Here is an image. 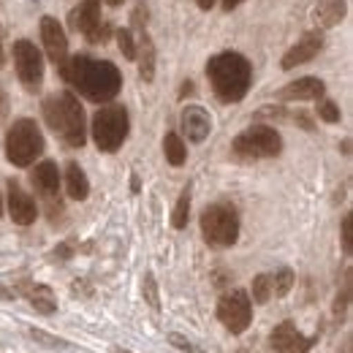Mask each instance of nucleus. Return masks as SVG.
<instances>
[{
    "instance_id": "nucleus-19",
    "label": "nucleus",
    "mask_w": 353,
    "mask_h": 353,
    "mask_svg": "<svg viewBox=\"0 0 353 353\" xmlns=\"http://www.w3.org/2000/svg\"><path fill=\"white\" fill-rule=\"evenodd\" d=\"M136 57H139V77H141L144 82H152V79H155V44H152V39H150L144 30L139 33Z\"/></svg>"
},
{
    "instance_id": "nucleus-31",
    "label": "nucleus",
    "mask_w": 353,
    "mask_h": 353,
    "mask_svg": "<svg viewBox=\"0 0 353 353\" xmlns=\"http://www.w3.org/2000/svg\"><path fill=\"white\" fill-rule=\"evenodd\" d=\"M133 28H136L139 33L147 28V6H144L141 0H139V3H136V8H133Z\"/></svg>"
},
{
    "instance_id": "nucleus-10",
    "label": "nucleus",
    "mask_w": 353,
    "mask_h": 353,
    "mask_svg": "<svg viewBox=\"0 0 353 353\" xmlns=\"http://www.w3.org/2000/svg\"><path fill=\"white\" fill-rule=\"evenodd\" d=\"M30 179H33L39 196L44 199L46 210H49V218L57 221V215L63 212V201H60V172H57V163L41 161V163L33 169Z\"/></svg>"
},
{
    "instance_id": "nucleus-23",
    "label": "nucleus",
    "mask_w": 353,
    "mask_h": 353,
    "mask_svg": "<svg viewBox=\"0 0 353 353\" xmlns=\"http://www.w3.org/2000/svg\"><path fill=\"white\" fill-rule=\"evenodd\" d=\"M294 288V272L288 269V266H283L280 272H274V277H272V294L274 296H288V291Z\"/></svg>"
},
{
    "instance_id": "nucleus-9",
    "label": "nucleus",
    "mask_w": 353,
    "mask_h": 353,
    "mask_svg": "<svg viewBox=\"0 0 353 353\" xmlns=\"http://www.w3.org/2000/svg\"><path fill=\"white\" fill-rule=\"evenodd\" d=\"M14 65H17V77L30 92L41 88L44 82V57L30 41H17L14 44Z\"/></svg>"
},
{
    "instance_id": "nucleus-13",
    "label": "nucleus",
    "mask_w": 353,
    "mask_h": 353,
    "mask_svg": "<svg viewBox=\"0 0 353 353\" xmlns=\"http://www.w3.org/2000/svg\"><path fill=\"white\" fill-rule=\"evenodd\" d=\"M8 215L17 225H33L39 218V207L36 201L19 188V182H8Z\"/></svg>"
},
{
    "instance_id": "nucleus-32",
    "label": "nucleus",
    "mask_w": 353,
    "mask_h": 353,
    "mask_svg": "<svg viewBox=\"0 0 353 353\" xmlns=\"http://www.w3.org/2000/svg\"><path fill=\"white\" fill-rule=\"evenodd\" d=\"M166 340H169V343H172V345H174L176 351L196 353V348H193V343H190V340H185V337H182V334H176V332H172V334H169V337H166Z\"/></svg>"
},
{
    "instance_id": "nucleus-12",
    "label": "nucleus",
    "mask_w": 353,
    "mask_h": 353,
    "mask_svg": "<svg viewBox=\"0 0 353 353\" xmlns=\"http://www.w3.org/2000/svg\"><path fill=\"white\" fill-rule=\"evenodd\" d=\"M41 41H44L46 57L54 63V65H63L68 60V39L60 28V22L54 17H44L41 19Z\"/></svg>"
},
{
    "instance_id": "nucleus-6",
    "label": "nucleus",
    "mask_w": 353,
    "mask_h": 353,
    "mask_svg": "<svg viewBox=\"0 0 353 353\" xmlns=\"http://www.w3.org/2000/svg\"><path fill=\"white\" fill-rule=\"evenodd\" d=\"M201 234L212 248H231L239 239V215L231 204H212L201 212Z\"/></svg>"
},
{
    "instance_id": "nucleus-20",
    "label": "nucleus",
    "mask_w": 353,
    "mask_h": 353,
    "mask_svg": "<svg viewBox=\"0 0 353 353\" xmlns=\"http://www.w3.org/2000/svg\"><path fill=\"white\" fill-rule=\"evenodd\" d=\"M65 190H68V196H71L74 201H85V199L90 196L88 174H85L82 166L74 163V161L65 166Z\"/></svg>"
},
{
    "instance_id": "nucleus-15",
    "label": "nucleus",
    "mask_w": 353,
    "mask_h": 353,
    "mask_svg": "<svg viewBox=\"0 0 353 353\" xmlns=\"http://www.w3.org/2000/svg\"><path fill=\"white\" fill-rule=\"evenodd\" d=\"M321 49H323V36H321V33H305L299 44L291 46V49L285 52V57H283L280 65H283L285 71H291V68H296V65H305V63H310Z\"/></svg>"
},
{
    "instance_id": "nucleus-4",
    "label": "nucleus",
    "mask_w": 353,
    "mask_h": 353,
    "mask_svg": "<svg viewBox=\"0 0 353 353\" xmlns=\"http://www.w3.org/2000/svg\"><path fill=\"white\" fill-rule=\"evenodd\" d=\"M41 152H44V136L39 131L36 120H30V117L14 120V125L6 133V158H8V163L25 169V166L36 163V158Z\"/></svg>"
},
{
    "instance_id": "nucleus-1",
    "label": "nucleus",
    "mask_w": 353,
    "mask_h": 353,
    "mask_svg": "<svg viewBox=\"0 0 353 353\" xmlns=\"http://www.w3.org/2000/svg\"><path fill=\"white\" fill-rule=\"evenodd\" d=\"M57 68H60V77L71 88L79 90V95H85L88 101H95V103L112 101L123 88V77L117 65L109 60H92L88 54H77V57H68Z\"/></svg>"
},
{
    "instance_id": "nucleus-30",
    "label": "nucleus",
    "mask_w": 353,
    "mask_h": 353,
    "mask_svg": "<svg viewBox=\"0 0 353 353\" xmlns=\"http://www.w3.org/2000/svg\"><path fill=\"white\" fill-rule=\"evenodd\" d=\"M351 225H353V215L348 212V215L343 218V250H345V256H351V253H353V231H351Z\"/></svg>"
},
{
    "instance_id": "nucleus-34",
    "label": "nucleus",
    "mask_w": 353,
    "mask_h": 353,
    "mask_svg": "<svg viewBox=\"0 0 353 353\" xmlns=\"http://www.w3.org/2000/svg\"><path fill=\"white\" fill-rule=\"evenodd\" d=\"M291 120H294L296 125H302L305 131H315V125H312V120H310V114H305V112H296V114H291Z\"/></svg>"
},
{
    "instance_id": "nucleus-28",
    "label": "nucleus",
    "mask_w": 353,
    "mask_h": 353,
    "mask_svg": "<svg viewBox=\"0 0 353 353\" xmlns=\"http://www.w3.org/2000/svg\"><path fill=\"white\" fill-rule=\"evenodd\" d=\"M28 334H30V340L41 343V345H46V348H68L65 340H60V337H54V334H49V332H41V329H30Z\"/></svg>"
},
{
    "instance_id": "nucleus-18",
    "label": "nucleus",
    "mask_w": 353,
    "mask_h": 353,
    "mask_svg": "<svg viewBox=\"0 0 353 353\" xmlns=\"http://www.w3.org/2000/svg\"><path fill=\"white\" fill-rule=\"evenodd\" d=\"M345 0H318L315 6V25L318 28H334L345 19Z\"/></svg>"
},
{
    "instance_id": "nucleus-43",
    "label": "nucleus",
    "mask_w": 353,
    "mask_h": 353,
    "mask_svg": "<svg viewBox=\"0 0 353 353\" xmlns=\"http://www.w3.org/2000/svg\"><path fill=\"white\" fill-rule=\"evenodd\" d=\"M0 218H3V196H0Z\"/></svg>"
},
{
    "instance_id": "nucleus-2",
    "label": "nucleus",
    "mask_w": 353,
    "mask_h": 353,
    "mask_svg": "<svg viewBox=\"0 0 353 353\" xmlns=\"http://www.w3.org/2000/svg\"><path fill=\"white\" fill-rule=\"evenodd\" d=\"M207 77H210V85H212L215 95L221 98L223 103H236L250 90L253 68H250L245 54H239V52H221V54L210 57Z\"/></svg>"
},
{
    "instance_id": "nucleus-41",
    "label": "nucleus",
    "mask_w": 353,
    "mask_h": 353,
    "mask_svg": "<svg viewBox=\"0 0 353 353\" xmlns=\"http://www.w3.org/2000/svg\"><path fill=\"white\" fill-rule=\"evenodd\" d=\"M106 3H109V6H112V8H117V6H120V3H123V0H106Z\"/></svg>"
},
{
    "instance_id": "nucleus-39",
    "label": "nucleus",
    "mask_w": 353,
    "mask_h": 353,
    "mask_svg": "<svg viewBox=\"0 0 353 353\" xmlns=\"http://www.w3.org/2000/svg\"><path fill=\"white\" fill-rule=\"evenodd\" d=\"M14 296H17L14 291H8V288H3V285H0V299H14Z\"/></svg>"
},
{
    "instance_id": "nucleus-35",
    "label": "nucleus",
    "mask_w": 353,
    "mask_h": 353,
    "mask_svg": "<svg viewBox=\"0 0 353 353\" xmlns=\"http://www.w3.org/2000/svg\"><path fill=\"white\" fill-rule=\"evenodd\" d=\"M8 106H11V103H8V95H6V90L0 88V123L8 117Z\"/></svg>"
},
{
    "instance_id": "nucleus-27",
    "label": "nucleus",
    "mask_w": 353,
    "mask_h": 353,
    "mask_svg": "<svg viewBox=\"0 0 353 353\" xmlns=\"http://www.w3.org/2000/svg\"><path fill=\"white\" fill-rule=\"evenodd\" d=\"M141 291H144V299L150 302V307H161V299H158V285H155V274L147 272L144 274V283H141Z\"/></svg>"
},
{
    "instance_id": "nucleus-36",
    "label": "nucleus",
    "mask_w": 353,
    "mask_h": 353,
    "mask_svg": "<svg viewBox=\"0 0 353 353\" xmlns=\"http://www.w3.org/2000/svg\"><path fill=\"white\" fill-rule=\"evenodd\" d=\"M193 90H196V88H193V82H185V85H182V90H179V98H188Z\"/></svg>"
},
{
    "instance_id": "nucleus-26",
    "label": "nucleus",
    "mask_w": 353,
    "mask_h": 353,
    "mask_svg": "<svg viewBox=\"0 0 353 353\" xmlns=\"http://www.w3.org/2000/svg\"><path fill=\"white\" fill-rule=\"evenodd\" d=\"M318 117L323 123H340V106L329 98H318Z\"/></svg>"
},
{
    "instance_id": "nucleus-16",
    "label": "nucleus",
    "mask_w": 353,
    "mask_h": 353,
    "mask_svg": "<svg viewBox=\"0 0 353 353\" xmlns=\"http://www.w3.org/2000/svg\"><path fill=\"white\" fill-rule=\"evenodd\" d=\"M323 92H326V85L321 79L305 77V79H296V82L285 85L277 92V98L280 101H318V98H323Z\"/></svg>"
},
{
    "instance_id": "nucleus-42",
    "label": "nucleus",
    "mask_w": 353,
    "mask_h": 353,
    "mask_svg": "<svg viewBox=\"0 0 353 353\" xmlns=\"http://www.w3.org/2000/svg\"><path fill=\"white\" fill-rule=\"evenodd\" d=\"M0 65H3V41H0Z\"/></svg>"
},
{
    "instance_id": "nucleus-24",
    "label": "nucleus",
    "mask_w": 353,
    "mask_h": 353,
    "mask_svg": "<svg viewBox=\"0 0 353 353\" xmlns=\"http://www.w3.org/2000/svg\"><path fill=\"white\" fill-rule=\"evenodd\" d=\"M188 218H190V185L182 190V196H179V201H176L174 215H172V225H174V228H185V225H188Z\"/></svg>"
},
{
    "instance_id": "nucleus-22",
    "label": "nucleus",
    "mask_w": 353,
    "mask_h": 353,
    "mask_svg": "<svg viewBox=\"0 0 353 353\" xmlns=\"http://www.w3.org/2000/svg\"><path fill=\"white\" fill-rule=\"evenodd\" d=\"M163 152H166V161L172 166H182L185 158H188V150H185V141L176 136L174 131H169L163 136Z\"/></svg>"
},
{
    "instance_id": "nucleus-25",
    "label": "nucleus",
    "mask_w": 353,
    "mask_h": 353,
    "mask_svg": "<svg viewBox=\"0 0 353 353\" xmlns=\"http://www.w3.org/2000/svg\"><path fill=\"white\" fill-rule=\"evenodd\" d=\"M272 296V274H259L253 280V302L256 305H266Z\"/></svg>"
},
{
    "instance_id": "nucleus-5",
    "label": "nucleus",
    "mask_w": 353,
    "mask_h": 353,
    "mask_svg": "<svg viewBox=\"0 0 353 353\" xmlns=\"http://www.w3.org/2000/svg\"><path fill=\"white\" fill-rule=\"evenodd\" d=\"M128 128L131 123H128L125 106H117V103L103 106L92 117V141L101 152H117L128 139Z\"/></svg>"
},
{
    "instance_id": "nucleus-8",
    "label": "nucleus",
    "mask_w": 353,
    "mask_h": 353,
    "mask_svg": "<svg viewBox=\"0 0 353 353\" xmlns=\"http://www.w3.org/2000/svg\"><path fill=\"white\" fill-rule=\"evenodd\" d=\"M218 318H221V323L231 334H242L250 326V321H253L250 294L242 291V288H236V291L221 296V302H218Z\"/></svg>"
},
{
    "instance_id": "nucleus-33",
    "label": "nucleus",
    "mask_w": 353,
    "mask_h": 353,
    "mask_svg": "<svg viewBox=\"0 0 353 353\" xmlns=\"http://www.w3.org/2000/svg\"><path fill=\"white\" fill-rule=\"evenodd\" d=\"M71 256H74V245H71V242H63V245H57V248H54V259L68 261Z\"/></svg>"
},
{
    "instance_id": "nucleus-37",
    "label": "nucleus",
    "mask_w": 353,
    "mask_h": 353,
    "mask_svg": "<svg viewBox=\"0 0 353 353\" xmlns=\"http://www.w3.org/2000/svg\"><path fill=\"white\" fill-rule=\"evenodd\" d=\"M196 3H199V8H204V11H210V8H212V6L218 3V0H196Z\"/></svg>"
},
{
    "instance_id": "nucleus-38",
    "label": "nucleus",
    "mask_w": 353,
    "mask_h": 353,
    "mask_svg": "<svg viewBox=\"0 0 353 353\" xmlns=\"http://www.w3.org/2000/svg\"><path fill=\"white\" fill-rule=\"evenodd\" d=\"M239 3H242V0H223V8H225V11H234Z\"/></svg>"
},
{
    "instance_id": "nucleus-11",
    "label": "nucleus",
    "mask_w": 353,
    "mask_h": 353,
    "mask_svg": "<svg viewBox=\"0 0 353 353\" xmlns=\"http://www.w3.org/2000/svg\"><path fill=\"white\" fill-rule=\"evenodd\" d=\"M318 343V334L315 337H302V332L291 323V321H283L280 326L272 329L269 334V345L274 353H307L312 345Z\"/></svg>"
},
{
    "instance_id": "nucleus-29",
    "label": "nucleus",
    "mask_w": 353,
    "mask_h": 353,
    "mask_svg": "<svg viewBox=\"0 0 353 353\" xmlns=\"http://www.w3.org/2000/svg\"><path fill=\"white\" fill-rule=\"evenodd\" d=\"M117 44H120V52L128 60H136V41H133L131 30H117Z\"/></svg>"
},
{
    "instance_id": "nucleus-21",
    "label": "nucleus",
    "mask_w": 353,
    "mask_h": 353,
    "mask_svg": "<svg viewBox=\"0 0 353 353\" xmlns=\"http://www.w3.org/2000/svg\"><path fill=\"white\" fill-rule=\"evenodd\" d=\"M22 291L28 294V299H30V305L36 307V312L52 315V312L57 310V302H54L49 285H30V283H22Z\"/></svg>"
},
{
    "instance_id": "nucleus-44",
    "label": "nucleus",
    "mask_w": 353,
    "mask_h": 353,
    "mask_svg": "<svg viewBox=\"0 0 353 353\" xmlns=\"http://www.w3.org/2000/svg\"><path fill=\"white\" fill-rule=\"evenodd\" d=\"M117 353H131V351H123V348H117Z\"/></svg>"
},
{
    "instance_id": "nucleus-14",
    "label": "nucleus",
    "mask_w": 353,
    "mask_h": 353,
    "mask_svg": "<svg viewBox=\"0 0 353 353\" xmlns=\"http://www.w3.org/2000/svg\"><path fill=\"white\" fill-rule=\"evenodd\" d=\"M179 123H182V133L196 144L204 141L212 131V117H210V112L204 106H185Z\"/></svg>"
},
{
    "instance_id": "nucleus-3",
    "label": "nucleus",
    "mask_w": 353,
    "mask_h": 353,
    "mask_svg": "<svg viewBox=\"0 0 353 353\" xmlns=\"http://www.w3.org/2000/svg\"><path fill=\"white\" fill-rule=\"evenodd\" d=\"M44 120L68 147H82L88 139L85 109L74 92H54L44 101Z\"/></svg>"
},
{
    "instance_id": "nucleus-7",
    "label": "nucleus",
    "mask_w": 353,
    "mask_h": 353,
    "mask_svg": "<svg viewBox=\"0 0 353 353\" xmlns=\"http://www.w3.org/2000/svg\"><path fill=\"white\" fill-rule=\"evenodd\" d=\"M234 155L242 161H259V158H274L283 150V139L280 133L269 125H253L248 131H242L234 144H231Z\"/></svg>"
},
{
    "instance_id": "nucleus-17",
    "label": "nucleus",
    "mask_w": 353,
    "mask_h": 353,
    "mask_svg": "<svg viewBox=\"0 0 353 353\" xmlns=\"http://www.w3.org/2000/svg\"><path fill=\"white\" fill-rule=\"evenodd\" d=\"M101 25V0H82L74 11H71V28H77L79 33L92 36V30Z\"/></svg>"
},
{
    "instance_id": "nucleus-40",
    "label": "nucleus",
    "mask_w": 353,
    "mask_h": 353,
    "mask_svg": "<svg viewBox=\"0 0 353 353\" xmlns=\"http://www.w3.org/2000/svg\"><path fill=\"white\" fill-rule=\"evenodd\" d=\"M343 155H351V139L343 141Z\"/></svg>"
}]
</instances>
